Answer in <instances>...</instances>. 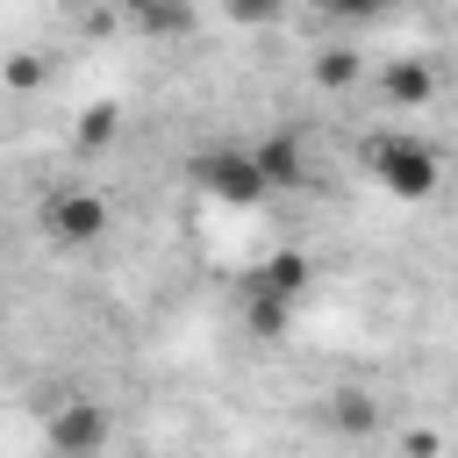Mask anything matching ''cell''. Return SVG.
<instances>
[{"instance_id":"obj_1","label":"cell","mask_w":458,"mask_h":458,"mask_svg":"<svg viewBox=\"0 0 458 458\" xmlns=\"http://www.w3.org/2000/svg\"><path fill=\"white\" fill-rule=\"evenodd\" d=\"M43 437H50V451H57V458H100V451L114 444V415H107L100 401L72 394V401H57V408H50Z\"/></svg>"},{"instance_id":"obj_2","label":"cell","mask_w":458,"mask_h":458,"mask_svg":"<svg viewBox=\"0 0 458 458\" xmlns=\"http://www.w3.org/2000/svg\"><path fill=\"white\" fill-rule=\"evenodd\" d=\"M43 222H50V236H57V243H93V236L107 229V200H100V193H86V186H64V193H50Z\"/></svg>"},{"instance_id":"obj_3","label":"cell","mask_w":458,"mask_h":458,"mask_svg":"<svg viewBox=\"0 0 458 458\" xmlns=\"http://www.w3.org/2000/svg\"><path fill=\"white\" fill-rule=\"evenodd\" d=\"M379 179H386L394 193H408V200H415V193H429V186H437V150H429V143H415V136H401V143H386V150H379Z\"/></svg>"},{"instance_id":"obj_4","label":"cell","mask_w":458,"mask_h":458,"mask_svg":"<svg viewBox=\"0 0 458 458\" xmlns=\"http://www.w3.org/2000/svg\"><path fill=\"white\" fill-rule=\"evenodd\" d=\"M200 179H208V193H215V200H229V208H250V200H265V193H272V186L258 179L250 150H215Z\"/></svg>"},{"instance_id":"obj_5","label":"cell","mask_w":458,"mask_h":458,"mask_svg":"<svg viewBox=\"0 0 458 458\" xmlns=\"http://www.w3.org/2000/svg\"><path fill=\"white\" fill-rule=\"evenodd\" d=\"M250 165H258L265 186H286V179H301V143L293 136H272L265 150H250Z\"/></svg>"},{"instance_id":"obj_6","label":"cell","mask_w":458,"mask_h":458,"mask_svg":"<svg viewBox=\"0 0 458 458\" xmlns=\"http://www.w3.org/2000/svg\"><path fill=\"white\" fill-rule=\"evenodd\" d=\"M322 14H379V7H394V0H315Z\"/></svg>"},{"instance_id":"obj_7","label":"cell","mask_w":458,"mask_h":458,"mask_svg":"<svg viewBox=\"0 0 458 458\" xmlns=\"http://www.w3.org/2000/svg\"><path fill=\"white\" fill-rule=\"evenodd\" d=\"M236 14H243V21H265V14H272V0H236Z\"/></svg>"}]
</instances>
